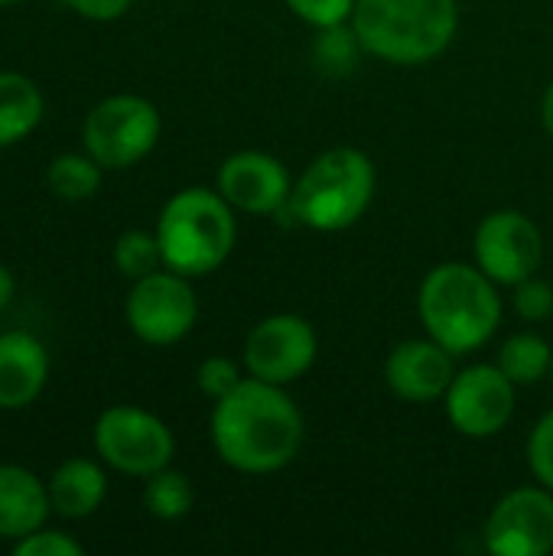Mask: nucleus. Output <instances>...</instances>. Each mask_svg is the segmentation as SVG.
I'll list each match as a JSON object with an SVG mask.
<instances>
[{"label":"nucleus","instance_id":"nucleus-1","mask_svg":"<svg viewBox=\"0 0 553 556\" xmlns=\"http://www.w3.org/2000/svg\"><path fill=\"white\" fill-rule=\"evenodd\" d=\"M209 433L225 466L244 476H271L297 459L303 414L280 384L248 375L215 401Z\"/></svg>","mask_w":553,"mask_h":556},{"label":"nucleus","instance_id":"nucleus-2","mask_svg":"<svg viewBox=\"0 0 553 556\" xmlns=\"http://www.w3.org/2000/svg\"><path fill=\"white\" fill-rule=\"evenodd\" d=\"M417 313L430 339L453 355H469L489 345L502 326L499 283L479 264H437L420 280Z\"/></svg>","mask_w":553,"mask_h":556},{"label":"nucleus","instance_id":"nucleus-3","mask_svg":"<svg viewBox=\"0 0 553 556\" xmlns=\"http://www.w3.org/2000/svg\"><path fill=\"white\" fill-rule=\"evenodd\" d=\"M375 199V163L359 147H332L319 153L293 182L280 225L336 235L352 228Z\"/></svg>","mask_w":553,"mask_h":556},{"label":"nucleus","instance_id":"nucleus-4","mask_svg":"<svg viewBox=\"0 0 553 556\" xmlns=\"http://www.w3.org/2000/svg\"><path fill=\"white\" fill-rule=\"evenodd\" d=\"M349 23L368 55L391 65H424L450 49L460 29V3L359 0Z\"/></svg>","mask_w":553,"mask_h":556},{"label":"nucleus","instance_id":"nucleus-5","mask_svg":"<svg viewBox=\"0 0 553 556\" xmlns=\"http://www.w3.org/2000/svg\"><path fill=\"white\" fill-rule=\"evenodd\" d=\"M156 241L163 251V267L183 277H205L235 251V208L222 192L202 186L183 189L163 205L156 218Z\"/></svg>","mask_w":553,"mask_h":556},{"label":"nucleus","instance_id":"nucleus-6","mask_svg":"<svg viewBox=\"0 0 553 556\" xmlns=\"http://www.w3.org/2000/svg\"><path fill=\"white\" fill-rule=\"evenodd\" d=\"M85 153L104 169H127L140 163L160 140V111L137 94H111L95 104L81 127Z\"/></svg>","mask_w":553,"mask_h":556},{"label":"nucleus","instance_id":"nucleus-7","mask_svg":"<svg viewBox=\"0 0 553 556\" xmlns=\"http://www.w3.org/2000/svg\"><path fill=\"white\" fill-rule=\"evenodd\" d=\"M95 450L111 469L124 476L150 479L153 472L173 463L176 440L156 414L121 404V407H108L98 417Z\"/></svg>","mask_w":553,"mask_h":556},{"label":"nucleus","instance_id":"nucleus-8","mask_svg":"<svg viewBox=\"0 0 553 556\" xmlns=\"http://www.w3.org/2000/svg\"><path fill=\"white\" fill-rule=\"evenodd\" d=\"M127 326L147 345H176L199 319V300L189 277L176 270H153L134 280L127 293Z\"/></svg>","mask_w":553,"mask_h":556},{"label":"nucleus","instance_id":"nucleus-9","mask_svg":"<svg viewBox=\"0 0 553 556\" xmlns=\"http://www.w3.org/2000/svg\"><path fill=\"white\" fill-rule=\"evenodd\" d=\"M476 264L499 283L515 287L541 270L544 261V235L531 215L518 208L489 212L473 238Z\"/></svg>","mask_w":553,"mask_h":556},{"label":"nucleus","instance_id":"nucleus-10","mask_svg":"<svg viewBox=\"0 0 553 556\" xmlns=\"http://www.w3.org/2000/svg\"><path fill=\"white\" fill-rule=\"evenodd\" d=\"M316 329L297 313H274L261 319L244 342V368L267 384H293L316 365Z\"/></svg>","mask_w":553,"mask_h":556},{"label":"nucleus","instance_id":"nucleus-11","mask_svg":"<svg viewBox=\"0 0 553 556\" xmlns=\"http://www.w3.org/2000/svg\"><path fill=\"white\" fill-rule=\"evenodd\" d=\"M515 381L499 365H469L456 371L447 391V417L469 440L499 437L515 417Z\"/></svg>","mask_w":553,"mask_h":556},{"label":"nucleus","instance_id":"nucleus-12","mask_svg":"<svg viewBox=\"0 0 553 556\" xmlns=\"http://www.w3.org/2000/svg\"><path fill=\"white\" fill-rule=\"evenodd\" d=\"M486 551L495 556H548L553 551V492L521 485L495 502L482 528Z\"/></svg>","mask_w":553,"mask_h":556},{"label":"nucleus","instance_id":"nucleus-13","mask_svg":"<svg viewBox=\"0 0 553 556\" xmlns=\"http://www.w3.org/2000/svg\"><path fill=\"white\" fill-rule=\"evenodd\" d=\"M287 166L264 150H238L218 169V192L235 212L277 215L290 199Z\"/></svg>","mask_w":553,"mask_h":556},{"label":"nucleus","instance_id":"nucleus-14","mask_svg":"<svg viewBox=\"0 0 553 556\" xmlns=\"http://www.w3.org/2000/svg\"><path fill=\"white\" fill-rule=\"evenodd\" d=\"M456 378L453 352H447L437 339H407L391 349L385 358V384L404 404H433L447 397Z\"/></svg>","mask_w":553,"mask_h":556},{"label":"nucleus","instance_id":"nucleus-15","mask_svg":"<svg viewBox=\"0 0 553 556\" xmlns=\"http://www.w3.org/2000/svg\"><path fill=\"white\" fill-rule=\"evenodd\" d=\"M49 378V355L29 332L0 336V410L29 407Z\"/></svg>","mask_w":553,"mask_h":556},{"label":"nucleus","instance_id":"nucleus-16","mask_svg":"<svg viewBox=\"0 0 553 556\" xmlns=\"http://www.w3.org/2000/svg\"><path fill=\"white\" fill-rule=\"evenodd\" d=\"M52 511L49 489L23 469V466H0V538L20 541L46 525Z\"/></svg>","mask_w":553,"mask_h":556},{"label":"nucleus","instance_id":"nucleus-17","mask_svg":"<svg viewBox=\"0 0 553 556\" xmlns=\"http://www.w3.org/2000/svg\"><path fill=\"white\" fill-rule=\"evenodd\" d=\"M104 495H108V479H104L101 466H95L91 459H68L49 479L52 511L62 518H72V521L95 515L101 508Z\"/></svg>","mask_w":553,"mask_h":556},{"label":"nucleus","instance_id":"nucleus-18","mask_svg":"<svg viewBox=\"0 0 553 556\" xmlns=\"http://www.w3.org/2000/svg\"><path fill=\"white\" fill-rule=\"evenodd\" d=\"M42 121V94L33 78L20 72H0V147H13L29 137Z\"/></svg>","mask_w":553,"mask_h":556},{"label":"nucleus","instance_id":"nucleus-19","mask_svg":"<svg viewBox=\"0 0 553 556\" xmlns=\"http://www.w3.org/2000/svg\"><path fill=\"white\" fill-rule=\"evenodd\" d=\"M553 349L548 345L544 336L538 332H518L512 336L502 349H499V368L518 384V388H531L538 381H544L551 375Z\"/></svg>","mask_w":553,"mask_h":556},{"label":"nucleus","instance_id":"nucleus-20","mask_svg":"<svg viewBox=\"0 0 553 556\" xmlns=\"http://www.w3.org/2000/svg\"><path fill=\"white\" fill-rule=\"evenodd\" d=\"M101 163L91 156V153H62L49 163V189L59 195V199H68V202H81V199H91L101 186Z\"/></svg>","mask_w":553,"mask_h":556},{"label":"nucleus","instance_id":"nucleus-21","mask_svg":"<svg viewBox=\"0 0 553 556\" xmlns=\"http://www.w3.org/2000/svg\"><path fill=\"white\" fill-rule=\"evenodd\" d=\"M192 502H196V492H192V482L176 472V469H160L147 479V489H143V505L153 518L160 521H179L192 511Z\"/></svg>","mask_w":553,"mask_h":556},{"label":"nucleus","instance_id":"nucleus-22","mask_svg":"<svg viewBox=\"0 0 553 556\" xmlns=\"http://www.w3.org/2000/svg\"><path fill=\"white\" fill-rule=\"evenodd\" d=\"M114 267L130 277V280H140L153 270L163 267V251H160V241H156V231H124L117 241H114Z\"/></svg>","mask_w":553,"mask_h":556},{"label":"nucleus","instance_id":"nucleus-23","mask_svg":"<svg viewBox=\"0 0 553 556\" xmlns=\"http://www.w3.org/2000/svg\"><path fill=\"white\" fill-rule=\"evenodd\" d=\"M359 52H365V49H362V42H359L352 23H339V26L319 29L316 46H313V55H316L319 68H326V72H332V75L352 72Z\"/></svg>","mask_w":553,"mask_h":556},{"label":"nucleus","instance_id":"nucleus-24","mask_svg":"<svg viewBox=\"0 0 553 556\" xmlns=\"http://www.w3.org/2000/svg\"><path fill=\"white\" fill-rule=\"evenodd\" d=\"M512 290H515V293H512V306H515V313H518L521 319H528V323H544V319H551L553 316L551 283H544V280L535 274V277H528V280L515 283Z\"/></svg>","mask_w":553,"mask_h":556},{"label":"nucleus","instance_id":"nucleus-25","mask_svg":"<svg viewBox=\"0 0 553 556\" xmlns=\"http://www.w3.org/2000/svg\"><path fill=\"white\" fill-rule=\"evenodd\" d=\"M284 3L290 7L293 16H300L313 29H326V26L349 23L359 0H284Z\"/></svg>","mask_w":553,"mask_h":556},{"label":"nucleus","instance_id":"nucleus-26","mask_svg":"<svg viewBox=\"0 0 553 556\" xmlns=\"http://www.w3.org/2000/svg\"><path fill=\"white\" fill-rule=\"evenodd\" d=\"M528 466L535 472V479L553 492V410H548L528 440Z\"/></svg>","mask_w":553,"mask_h":556},{"label":"nucleus","instance_id":"nucleus-27","mask_svg":"<svg viewBox=\"0 0 553 556\" xmlns=\"http://www.w3.org/2000/svg\"><path fill=\"white\" fill-rule=\"evenodd\" d=\"M238 381H241V371H238V365H235L231 358H225V355L205 358V362L199 365V371H196V384H199V391H202L209 401L225 397Z\"/></svg>","mask_w":553,"mask_h":556},{"label":"nucleus","instance_id":"nucleus-28","mask_svg":"<svg viewBox=\"0 0 553 556\" xmlns=\"http://www.w3.org/2000/svg\"><path fill=\"white\" fill-rule=\"evenodd\" d=\"M81 544L72 541L62 531H33L20 541H13V556H81Z\"/></svg>","mask_w":553,"mask_h":556},{"label":"nucleus","instance_id":"nucleus-29","mask_svg":"<svg viewBox=\"0 0 553 556\" xmlns=\"http://www.w3.org/2000/svg\"><path fill=\"white\" fill-rule=\"evenodd\" d=\"M134 0H68V7L85 16V20H95V23H108V20H117L127 13Z\"/></svg>","mask_w":553,"mask_h":556},{"label":"nucleus","instance_id":"nucleus-30","mask_svg":"<svg viewBox=\"0 0 553 556\" xmlns=\"http://www.w3.org/2000/svg\"><path fill=\"white\" fill-rule=\"evenodd\" d=\"M541 124H544L548 137H551V140H553V81H551V85H548L544 98H541Z\"/></svg>","mask_w":553,"mask_h":556},{"label":"nucleus","instance_id":"nucleus-31","mask_svg":"<svg viewBox=\"0 0 553 556\" xmlns=\"http://www.w3.org/2000/svg\"><path fill=\"white\" fill-rule=\"evenodd\" d=\"M10 296H13V277H10V270L0 264V309L10 303Z\"/></svg>","mask_w":553,"mask_h":556},{"label":"nucleus","instance_id":"nucleus-32","mask_svg":"<svg viewBox=\"0 0 553 556\" xmlns=\"http://www.w3.org/2000/svg\"><path fill=\"white\" fill-rule=\"evenodd\" d=\"M548 378H551V384H553V358H551V375H548Z\"/></svg>","mask_w":553,"mask_h":556},{"label":"nucleus","instance_id":"nucleus-33","mask_svg":"<svg viewBox=\"0 0 553 556\" xmlns=\"http://www.w3.org/2000/svg\"><path fill=\"white\" fill-rule=\"evenodd\" d=\"M0 3H20V0H0Z\"/></svg>","mask_w":553,"mask_h":556}]
</instances>
